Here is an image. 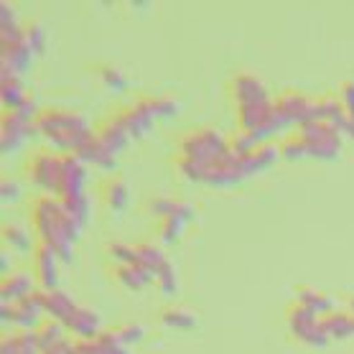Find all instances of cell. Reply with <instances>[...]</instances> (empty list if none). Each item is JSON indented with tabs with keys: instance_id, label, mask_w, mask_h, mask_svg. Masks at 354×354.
Here are the masks:
<instances>
[{
	"instance_id": "6da1fadb",
	"label": "cell",
	"mask_w": 354,
	"mask_h": 354,
	"mask_svg": "<svg viewBox=\"0 0 354 354\" xmlns=\"http://www.w3.org/2000/svg\"><path fill=\"white\" fill-rule=\"evenodd\" d=\"M31 222L41 245H48L62 258V263H72L74 242L80 240L84 227L66 212L64 201L54 194L36 196L31 201Z\"/></svg>"
},
{
	"instance_id": "7a4b0ae2",
	"label": "cell",
	"mask_w": 354,
	"mask_h": 354,
	"mask_svg": "<svg viewBox=\"0 0 354 354\" xmlns=\"http://www.w3.org/2000/svg\"><path fill=\"white\" fill-rule=\"evenodd\" d=\"M36 133L46 140L57 153H77L84 140H87L95 130L89 128L87 118L77 110H66V107H46L36 115Z\"/></svg>"
},
{
	"instance_id": "3957f363",
	"label": "cell",
	"mask_w": 354,
	"mask_h": 354,
	"mask_svg": "<svg viewBox=\"0 0 354 354\" xmlns=\"http://www.w3.org/2000/svg\"><path fill=\"white\" fill-rule=\"evenodd\" d=\"M296 138L304 145L306 158H316V161H334L342 153V133L329 122H304L298 125Z\"/></svg>"
},
{
	"instance_id": "277c9868",
	"label": "cell",
	"mask_w": 354,
	"mask_h": 354,
	"mask_svg": "<svg viewBox=\"0 0 354 354\" xmlns=\"http://www.w3.org/2000/svg\"><path fill=\"white\" fill-rule=\"evenodd\" d=\"M178 151H181V158L196 161L209 169L212 163L217 161V158H222V156L230 151V140L214 128H199V130H194V133H186V136L181 138Z\"/></svg>"
},
{
	"instance_id": "5b68a950",
	"label": "cell",
	"mask_w": 354,
	"mask_h": 354,
	"mask_svg": "<svg viewBox=\"0 0 354 354\" xmlns=\"http://www.w3.org/2000/svg\"><path fill=\"white\" fill-rule=\"evenodd\" d=\"M62 161H64V153L41 148V151H36V153L28 158L26 174H28L33 186H39V189H44L46 194H54V196H57L59 176H62Z\"/></svg>"
},
{
	"instance_id": "8992f818",
	"label": "cell",
	"mask_w": 354,
	"mask_h": 354,
	"mask_svg": "<svg viewBox=\"0 0 354 354\" xmlns=\"http://www.w3.org/2000/svg\"><path fill=\"white\" fill-rule=\"evenodd\" d=\"M288 326L298 342L314 346V349H324L329 344V337H326V331L322 326V316L314 314L311 308L301 306V304H296L288 311Z\"/></svg>"
},
{
	"instance_id": "52a82bcc",
	"label": "cell",
	"mask_w": 354,
	"mask_h": 354,
	"mask_svg": "<svg viewBox=\"0 0 354 354\" xmlns=\"http://www.w3.org/2000/svg\"><path fill=\"white\" fill-rule=\"evenodd\" d=\"M87 163L80 161L74 153H64L62 161V176H59L57 196L62 201H72L84 196V186H87Z\"/></svg>"
},
{
	"instance_id": "ba28073f",
	"label": "cell",
	"mask_w": 354,
	"mask_h": 354,
	"mask_svg": "<svg viewBox=\"0 0 354 354\" xmlns=\"http://www.w3.org/2000/svg\"><path fill=\"white\" fill-rule=\"evenodd\" d=\"M36 133V125L31 120H26L24 115L16 110H6L3 120H0V148L3 153H16L18 148L26 143V138H31Z\"/></svg>"
},
{
	"instance_id": "9c48e42d",
	"label": "cell",
	"mask_w": 354,
	"mask_h": 354,
	"mask_svg": "<svg viewBox=\"0 0 354 354\" xmlns=\"http://www.w3.org/2000/svg\"><path fill=\"white\" fill-rule=\"evenodd\" d=\"M115 118L120 120V125L128 130L130 138H143L148 136L156 125V115L151 110V102H148V97L143 100H136L133 105L122 107L120 113H115Z\"/></svg>"
},
{
	"instance_id": "30bf717a",
	"label": "cell",
	"mask_w": 354,
	"mask_h": 354,
	"mask_svg": "<svg viewBox=\"0 0 354 354\" xmlns=\"http://www.w3.org/2000/svg\"><path fill=\"white\" fill-rule=\"evenodd\" d=\"M311 97H306L304 92H296V89H288V92H283L281 97H275L273 105L278 110L286 125H304V122L311 120Z\"/></svg>"
},
{
	"instance_id": "8fae6325",
	"label": "cell",
	"mask_w": 354,
	"mask_h": 354,
	"mask_svg": "<svg viewBox=\"0 0 354 354\" xmlns=\"http://www.w3.org/2000/svg\"><path fill=\"white\" fill-rule=\"evenodd\" d=\"M59 255L48 245H36L33 250V273L39 281L41 290H54L59 283Z\"/></svg>"
},
{
	"instance_id": "7c38bea8",
	"label": "cell",
	"mask_w": 354,
	"mask_h": 354,
	"mask_svg": "<svg viewBox=\"0 0 354 354\" xmlns=\"http://www.w3.org/2000/svg\"><path fill=\"white\" fill-rule=\"evenodd\" d=\"M232 95L237 100V107L270 102V92L255 74H237L232 80Z\"/></svg>"
},
{
	"instance_id": "4fadbf2b",
	"label": "cell",
	"mask_w": 354,
	"mask_h": 354,
	"mask_svg": "<svg viewBox=\"0 0 354 354\" xmlns=\"http://www.w3.org/2000/svg\"><path fill=\"white\" fill-rule=\"evenodd\" d=\"M41 314H46L44 311V290H33L26 298H21L18 304H13V324L21 329H39Z\"/></svg>"
},
{
	"instance_id": "5bb4252c",
	"label": "cell",
	"mask_w": 354,
	"mask_h": 354,
	"mask_svg": "<svg viewBox=\"0 0 354 354\" xmlns=\"http://www.w3.org/2000/svg\"><path fill=\"white\" fill-rule=\"evenodd\" d=\"M194 219V207L192 204H184V201H176V207L171 212L169 217L161 219V240L166 245H174L184 237L186 225Z\"/></svg>"
},
{
	"instance_id": "9a60e30c",
	"label": "cell",
	"mask_w": 354,
	"mask_h": 354,
	"mask_svg": "<svg viewBox=\"0 0 354 354\" xmlns=\"http://www.w3.org/2000/svg\"><path fill=\"white\" fill-rule=\"evenodd\" d=\"M95 136L100 138V143L105 145L107 151L113 156H118V153H122L125 148H128V143L133 140V138L128 136V130L122 128L120 125V120L118 118H107V120H102L100 125H97V130H95Z\"/></svg>"
},
{
	"instance_id": "2e32d148",
	"label": "cell",
	"mask_w": 354,
	"mask_h": 354,
	"mask_svg": "<svg viewBox=\"0 0 354 354\" xmlns=\"http://www.w3.org/2000/svg\"><path fill=\"white\" fill-rule=\"evenodd\" d=\"M278 158H281V148L273 143H263L260 148H255L252 153L242 158V174H245V178L258 176L266 169H270Z\"/></svg>"
},
{
	"instance_id": "e0dca14e",
	"label": "cell",
	"mask_w": 354,
	"mask_h": 354,
	"mask_svg": "<svg viewBox=\"0 0 354 354\" xmlns=\"http://www.w3.org/2000/svg\"><path fill=\"white\" fill-rule=\"evenodd\" d=\"M74 156H77L80 161L87 163V166H97V169H102V171H115V156L100 143V138H97L95 133L84 140V145H82Z\"/></svg>"
},
{
	"instance_id": "ac0fdd59",
	"label": "cell",
	"mask_w": 354,
	"mask_h": 354,
	"mask_svg": "<svg viewBox=\"0 0 354 354\" xmlns=\"http://www.w3.org/2000/svg\"><path fill=\"white\" fill-rule=\"evenodd\" d=\"M77 301H74L69 293H64V290H44V311L48 314V319H54V322H62L66 324L69 322V316L77 311Z\"/></svg>"
},
{
	"instance_id": "d6986e66",
	"label": "cell",
	"mask_w": 354,
	"mask_h": 354,
	"mask_svg": "<svg viewBox=\"0 0 354 354\" xmlns=\"http://www.w3.org/2000/svg\"><path fill=\"white\" fill-rule=\"evenodd\" d=\"M64 326L77 339H95L100 334V314L87 306H77V311L69 316V322Z\"/></svg>"
},
{
	"instance_id": "ffe728a7",
	"label": "cell",
	"mask_w": 354,
	"mask_h": 354,
	"mask_svg": "<svg viewBox=\"0 0 354 354\" xmlns=\"http://www.w3.org/2000/svg\"><path fill=\"white\" fill-rule=\"evenodd\" d=\"M33 57L36 54H33L26 41H21V44H3V69L6 72H13L21 77V74L28 72Z\"/></svg>"
},
{
	"instance_id": "44dd1931",
	"label": "cell",
	"mask_w": 354,
	"mask_h": 354,
	"mask_svg": "<svg viewBox=\"0 0 354 354\" xmlns=\"http://www.w3.org/2000/svg\"><path fill=\"white\" fill-rule=\"evenodd\" d=\"M0 97H3V107L6 110H18L28 100V92H26V84L21 82V77L13 72H0Z\"/></svg>"
},
{
	"instance_id": "7402d4cb",
	"label": "cell",
	"mask_w": 354,
	"mask_h": 354,
	"mask_svg": "<svg viewBox=\"0 0 354 354\" xmlns=\"http://www.w3.org/2000/svg\"><path fill=\"white\" fill-rule=\"evenodd\" d=\"M0 293H3V304H18L21 298L33 293V281L28 273H8L3 275L0 283Z\"/></svg>"
},
{
	"instance_id": "603a6c76",
	"label": "cell",
	"mask_w": 354,
	"mask_h": 354,
	"mask_svg": "<svg viewBox=\"0 0 354 354\" xmlns=\"http://www.w3.org/2000/svg\"><path fill=\"white\" fill-rule=\"evenodd\" d=\"M0 354H41L36 331L24 329L21 334H8V337H3Z\"/></svg>"
},
{
	"instance_id": "cb8c5ba5",
	"label": "cell",
	"mask_w": 354,
	"mask_h": 354,
	"mask_svg": "<svg viewBox=\"0 0 354 354\" xmlns=\"http://www.w3.org/2000/svg\"><path fill=\"white\" fill-rule=\"evenodd\" d=\"M322 326L329 339L344 342V339L354 337V319L349 311H334V314L322 316Z\"/></svg>"
},
{
	"instance_id": "d4e9b609",
	"label": "cell",
	"mask_w": 354,
	"mask_h": 354,
	"mask_svg": "<svg viewBox=\"0 0 354 354\" xmlns=\"http://www.w3.org/2000/svg\"><path fill=\"white\" fill-rule=\"evenodd\" d=\"M115 278L130 290H143L145 286L156 283V275L148 273L145 268L136 266V263H130V266H118L115 268Z\"/></svg>"
},
{
	"instance_id": "484cf974",
	"label": "cell",
	"mask_w": 354,
	"mask_h": 354,
	"mask_svg": "<svg viewBox=\"0 0 354 354\" xmlns=\"http://www.w3.org/2000/svg\"><path fill=\"white\" fill-rule=\"evenodd\" d=\"M0 36H3V44H21V41H26V28L18 24L16 10L10 8L8 3H0Z\"/></svg>"
},
{
	"instance_id": "4316f807",
	"label": "cell",
	"mask_w": 354,
	"mask_h": 354,
	"mask_svg": "<svg viewBox=\"0 0 354 354\" xmlns=\"http://www.w3.org/2000/svg\"><path fill=\"white\" fill-rule=\"evenodd\" d=\"M102 201H105L107 209L113 212H122L125 207H128L130 201V189L128 184L122 181V178H110V181H105V186H102Z\"/></svg>"
},
{
	"instance_id": "83f0119b",
	"label": "cell",
	"mask_w": 354,
	"mask_h": 354,
	"mask_svg": "<svg viewBox=\"0 0 354 354\" xmlns=\"http://www.w3.org/2000/svg\"><path fill=\"white\" fill-rule=\"evenodd\" d=\"M298 304L311 308V311L319 316H326L334 311V298L322 293L319 288H308V286L306 288H298Z\"/></svg>"
},
{
	"instance_id": "f1b7e54d",
	"label": "cell",
	"mask_w": 354,
	"mask_h": 354,
	"mask_svg": "<svg viewBox=\"0 0 354 354\" xmlns=\"http://www.w3.org/2000/svg\"><path fill=\"white\" fill-rule=\"evenodd\" d=\"M36 337H39L41 354H44V352H48V349H54V346L64 344L66 342V326L62 322L48 319V322H44L39 329H36Z\"/></svg>"
},
{
	"instance_id": "f546056e",
	"label": "cell",
	"mask_w": 354,
	"mask_h": 354,
	"mask_svg": "<svg viewBox=\"0 0 354 354\" xmlns=\"http://www.w3.org/2000/svg\"><path fill=\"white\" fill-rule=\"evenodd\" d=\"M3 242H6L10 250H16V252H28V250H36V248H33L28 230H26V227H21V225H6V227H3Z\"/></svg>"
},
{
	"instance_id": "4dcf8cb0",
	"label": "cell",
	"mask_w": 354,
	"mask_h": 354,
	"mask_svg": "<svg viewBox=\"0 0 354 354\" xmlns=\"http://www.w3.org/2000/svg\"><path fill=\"white\" fill-rule=\"evenodd\" d=\"M161 322L171 329H192L196 326V316L189 308H166L161 314Z\"/></svg>"
},
{
	"instance_id": "1f68e13d",
	"label": "cell",
	"mask_w": 354,
	"mask_h": 354,
	"mask_svg": "<svg viewBox=\"0 0 354 354\" xmlns=\"http://www.w3.org/2000/svg\"><path fill=\"white\" fill-rule=\"evenodd\" d=\"M95 342H97V346L102 349V354H130V346H125L118 339V334H115V329L113 331H100L95 337Z\"/></svg>"
},
{
	"instance_id": "d6a6232c",
	"label": "cell",
	"mask_w": 354,
	"mask_h": 354,
	"mask_svg": "<svg viewBox=\"0 0 354 354\" xmlns=\"http://www.w3.org/2000/svg\"><path fill=\"white\" fill-rule=\"evenodd\" d=\"M148 102H151L156 120H166V118H174L178 113V102L171 97H148Z\"/></svg>"
},
{
	"instance_id": "836d02e7",
	"label": "cell",
	"mask_w": 354,
	"mask_h": 354,
	"mask_svg": "<svg viewBox=\"0 0 354 354\" xmlns=\"http://www.w3.org/2000/svg\"><path fill=\"white\" fill-rule=\"evenodd\" d=\"M260 140L255 136H250V133H237V136L232 138V143H230V148H232V153H237L240 158H245V156H250L255 148H260Z\"/></svg>"
},
{
	"instance_id": "e575fe53",
	"label": "cell",
	"mask_w": 354,
	"mask_h": 354,
	"mask_svg": "<svg viewBox=\"0 0 354 354\" xmlns=\"http://www.w3.org/2000/svg\"><path fill=\"white\" fill-rule=\"evenodd\" d=\"M46 31L41 24H28L26 26V44L31 46L33 54H44L46 51Z\"/></svg>"
},
{
	"instance_id": "d590c367",
	"label": "cell",
	"mask_w": 354,
	"mask_h": 354,
	"mask_svg": "<svg viewBox=\"0 0 354 354\" xmlns=\"http://www.w3.org/2000/svg\"><path fill=\"white\" fill-rule=\"evenodd\" d=\"M107 255H110L118 266H130V263H136V245L113 242V245H107Z\"/></svg>"
},
{
	"instance_id": "8d00e7d4",
	"label": "cell",
	"mask_w": 354,
	"mask_h": 354,
	"mask_svg": "<svg viewBox=\"0 0 354 354\" xmlns=\"http://www.w3.org/2000/svg\"><path fill=\"white\" fill-rule=\"evenodd\" d=\"M100 80H102L105 87L115 89V92H122V89L128 87V77L120 69H115V66H102L100 69Z\"/></svg>"
},
{
	"instance_id": "74e56055",
	"label": "cell",
	"mask_w": 354,
	"mask_h": 354,
	"mask_svg": "<svg viewBox=\"0 0 354 354\" xmlns=\"http://www.w3.org/2000/svg\"><path fill=\"white\" fill-rule=\"evenodd\" d=\"M342 105L346 110V118H349V130H346V136L354 140V82H344L342 84Z\"/></svg>"
},
{
	"instance_id": "f35d334b",
	"label": "cell",
	"mask_w": 354,
	"mask_h": 354,
	"mask_svg": "<svg viewBox=\"0 0 354 354\" xmlns=\"http://www.w3.org/2000/svg\"><path fill=\"white\" fill-rule=\"evenodd\" d=\"M115 334H118V339H120L122 344L130 346V344H136V342H140V339L145 337V329L140 326V324H125V326H118Z\"/></svg>"
},
{
	"instance_id": "ab89813d",
	"label": "cell",
	"mask_w": 354,
	"mask_h": 354,
	"mask_svg": "<svg viewBox=\"0 0 354 354\" xmlns=\"http://www.w3.org/2000/svg\"><path fill=\"white\" fill-rule=\"evenodd\" d=\"M174 207H176V199H169V196H158V199H153L151 204H148V212L153 214V217L158 219H166L174 212Z\"/></svg>"
},
{
	"instance_id": "60d3db41",
	"label": "cell",
	"mask_w": 354,
	"mask_h": 354,
	"mask_svg": "<svg viewBox=\"0 0 354 354\" xmlns=\"http://www.w3.org/2000/svg\"><path fill=\"white\" fill-rule=\"evenodd\" d=\"M21 196V184L13 181V178H3V184H0V199L10 204V201H16Z\"/></svg>"
},
{
	"instance_id": "b9f144b4",
	"label": "cell",
	"mask_w": 354,
	"mask_h": 354,
	"mask_svg": "<svg viewBox=\"0 0 354 354\" xmlns=\"http://www.w3.org/2000/svg\"><path fill=\"white\" fill-rule=\"evenodd\" d=\"M69 354H102V349L97 346L95 339H77V342H72Z\"/></svg>"
},
{
	"instance_id": "7bdbcfd3",
	"label": "cell",
	"mask_w": 354,
	"mask_h": 354,
	"mask_svg": "<svg viewBox=\"0 0 354 354\" xmlns=\"http://www.w3.org/2000/svg\"><path fill=\"white\" fill-rule=\"evenodd\" d=\"M8 268H10V258H8V252H3V255H0V270H3V275H8Z\"/></svg>"
},
{
	"instance_id": "ee69618b",
	"label": "cell",
	"mask_w": 354,
	"mask_h": 354,
	"mask_svg": "<svg viewBox=\"0 0 354 354\" xmlns=\"http://www.w3.org/2000/svg\"><path fill=\"white\" fill-rule=\"evenodd\" d=\"M349 314H352V319H354V298H349Z\"/></svg>"
}]
</instances>
